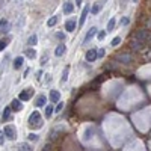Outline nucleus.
Instances as JSON below:
<instances>
[{
    "label": "nucleus",
    "mask_w": 151,
    "mask_h": 151,
    "mask_svg": "<svg viewBox=\"0 0 151 151\" xmlns=\"http://www.w3.org/2000/svg\"><path fill=\"white\" fill-rule=\"evenodd\" d=\"M9 44V38H5V39H0V51L6 49V45Z\"/></svg>",
    "instance_id": "nucleus-20"
},
{
    "label": "nucleus",
    "mask_w": 151,
    "mask_h": 151,
    "mask_svg": "<svg viewBox=\"0 0 151 151\" xmlns=\"http://www.w3.org/2000/svg\"><path fill=\"white\" fill-rule=\"evenodd\" d=\"M24 53H26V56H27L29 59H35V57H36V51H35L33 49H26Z\"/></svg>",
    "instance_id": "nucleus-17"
},
{
    "label": "nucleus",
    "mask_w": 151,
    "mask_h": 151,
    "mask_svg": "<svg viewBox=\"0 0 151 151\" xmlns=\"http://www.w3.org/2000/svg\"><path fill=\"white\" fill-rule=\"evenodd\" d=\"M148 38H150V30L142 29L139 32H136V33L133 35L132 42H130V47H132V50H136V51L137 50H142L143 47H145Z\"/></svg>",
    "instance_id": "nucleus-1"
},
{
    "label": "nucleus",
    "mask_w": 151,
    "mask_h": 151,
    "mask_svg": "<svg viewBox=\"0 0 151 151\" xmlns=\"http://www.w3.org/2000/svg\"><path fill=\"white\" fill-rule=\"evenodd\" d=\"M68 73H70V67H65L64 73H62V79H61L62 82H67V79H68Z\"/></svg>",
    "instance_id": "nucleus-22"
},
{
    "label": "nucleus",
    "mask_w": 151,
    "mask_h": 151,
    "mask_svg": "<svg viewBox=\"0 0 151 151\" xmlns=\"http://www.w3.org/2000/svg\"><path fill=\"white\" fill-rule=\"evenodd\" d=\"M106 33H107V32H106V30H100V32H97V33H95V35H97V38H98V39H100V41H103V39H104V38H106Z\"/></svg>",
    "instance_id": "nucleus-23"
},
{
    "label": "nucleus",
    "mask_w": 151,
    "mask_h": 151,
    "mask_svg": "<svg viewBox=\"0 0 151 151\" xmlns=\"http://www.w3.org/2000/svg\"><path fill=\"white\" fill-rule=\"evenodd\" d=\"M41 77H42V71H38V73H36V79L39 80V79H41Z\"/></svg>",
    "instance_id": "nucleus-34"
},
{
    "label": "nucleus",
    "mask_w": 151,
    "mask_h": 151,
    "mask_svg": "<svg viewBox=\"0 0 151 151\" xmlns=\"http://www.w3.org/2000/svg\"><path fill=\"white\" fill-rule=\"evenodd\" d=\"M55 112V107L53 106H45V118H51V113Z\"/></svg>",
    "instance_id": "nucleus-19"
},
{
    "label": "nucleus",
    "mask_w": 151,
    "mask_h": 151,
    "mask_svg": "<svg viewBox=\"0 0 151 151\" xmlns=\"http://www.w3.org/2000/svg\"><path fill=\"white\" fill-rule=\"evenodd\" d=\"M118 61H122V62H130V61H132V57H130L128 55H120V56H118Z\"/></svg>",
    "instance_id": "nucleus-21"
},
{
    "label": "nucleus",
    "mask_w": 151,
    "mask_h": 151,
    "mask_svg": "<svg viewBox=\"0 0 151 151\" xmlns=\"http://www.w3.org/2000/svg\"><path fill=\"white\" fill-rule=\"evenodd\" d=\"M73 11H74V5L73 3H70V2L64 3V14H71Z\"/></svg>",
    "instance_id": "nucleus-15"
},
{
    "label": "nucleus",
    "mask_w": 151,
    "mask_h": 151,
    "mask_svg": "<svg viewBox=\"0 0 151 151\" xmlns=\"http://www.w3.org/2000/svg\"><path fill=\"white\" fill-rule=\"evenodd\" d=\"M121 44V38L120 36H115L113 39H112V42H110V45H112V47H116V45H120Z\"/></svg>",
    "instance_id": "nucleus-25"
},
{
    "label": "nucleus",
    "mask_w": 151,
    "mask_h": 151,
    "mask_svg": "<svg viewBox=\"0 0 151 151\" xmlns=\"http://www.w3.org/2000/svg\"><path fill=\"white\" fill-rule=\"evenodd\" d=\"M65 51H67V47H65V44H59L57 47H56V50H55V55H56L57 57H61V56H64Z\"/></svg>",
    "instance_id": "nucleus-12"
},
{
    "label": "nucleus",
    "mask_w": 151,
    "mask_h": 151,
    "mask_svg": "<svg viewBox=\"0 0 151 151\" xmlns=\"http://www.w3.org/2000/svg\"><path fill=\"white\" fill-rule=\"evenodd\" d=\"M56 23H57V17L55 15V17L49 18V21H47V26H49V27H51V26H55Z\"/></svg>",
    "instance_id": "nucleus-24"
},
{
    "label": "nucleus",
    "mask_w": 151,
    "mask_h": 151,
    "mask_svg": "<svg viewBox=\"0 0 151 151\" xmlns=\"http://www.w3.org/2000/svg\"><path fill=\"white\" fill-rule=\"evenodd\" d=\"M44 126V122L41 120V115H39V112H33L30 116H29V127L32 130H36V128H41Z\"/></svg>",
    "instance_id": "nucleus-2"
},
{
    "label": "nucleus",
    "mask_w": 151,
    "mask_h": 151,
    "mask_svg": "<svg viewBox=\"0 0 151 151\" xmlns=\"http://www.w3.org/2000/svg\"><path fill=\"white\" fill-rule=\"evenodd\" d=\"M32 95H33V89H24V91H21V92H20V95H18V98L21 101H27V100H30L32 98Z\"/></svg>",
    "instance_id": "nucleus-4"
},
{
    "label": "nucleus",
    "mask_w": 151,
    "mask_h": 151,
    "mask_svg": "<svg viewBox=\"0 0 151 151\" xmlns=\"http://www.w3.org/2000/svg\"><path fill=\"white\" fill-rule=\"evenodd\" d=\"M115 26H116V20H115V18H110L109 23H107V30H106V32H112V30L115 29Z\"/></svg>",
    "instance_id": "nucleus-18"
},
{
    "label": "nucleus",
    "mask_w": 151,
    "mask_h": 151,
    "mask_svg": "<svg viewBox=\"0 0 151 151\" xmlns=\"http://www.w3.org/2000/svg\"><path fill=\"white\" fill-rule=\"evenodd\" d=\"M128 23H130V20H128L127 17H122V18H121V24H122V26H127Z\"/></svg>",
    "instance_id": "nucleus-31"
},
{
    "label": "nucleus",
    "mask_w": 151,
    "mask_h": 151,
    "mask_svg": "<svg viewBox=\"0 0 151 151\" xmlns=\"http://www.w3.org/2000/svg\"><path fill=\"white\" fill-rule=\"evenodd\" d=\"M88 14H89V8L86 6V8H83V11H82V15H80V20H79V26H82L85 24V21H86V17H88Z\"/></svg>",
    "instance_id": "nucleus-11"
},
{
    "label": "nucleus",
    "mask_w": 151,
    "mask_h": 151,
    "mask_svg": "<svg viewBox=\"0 0 151 151\" xmlns=\"http://www.w3.org/2000/svg\"><path fill=\"white\" fill-rule=\"evenodd\" d=\"M3 133H5V136L8 137V139L14 141L15 137H17V128H15L14 126H6V127L3 128Z\"/></svg>",
    "instance_id": "nucleus-3"
},
{
    "label": "nucleus",
    "mask_w": 151,
    "mask_h": 151,
    "mask_svg": "<svg viewBox=\"0 0 151 151\" xmlns=\"http://www.w3.org/2000/svg\"><path fill=\"white\" fill-rule=\"evenodd\" d=\"M103 8V5H101V2H97L94 6H92V8H91L89 9V12H91V14H92V15H97L98 14V12H100V9Z\"/></svg>",
    "instance_id": "nucleus-14"
},
{
    "label": "nucleus",
    "mask_w": 151,
    "mask_h": 151,
    "mask_svg": "<svg viewBox=\"0 0 151 151\" xmlns=\"http://www.w3.org/2000/svg\"><path fill=\"white\" fill-rule=\"evenodd\" d=\"M11 113H12L11 106H6V107H5V110H3V115H2V121H3V122L9 121V120H11Z\"/></svg>",
    "instance_id": "nucleus-9"
},
{
    "label": "nucleus",
    "mask_w": 151,
    "mask_h": 151,
    "mask_svg": "<svg viewBox=\"0 0 151 151\" xmlns=\"http://www.w3.org/2000/svg\"><path fill=\"white\" fill-rule=\"evenodd\" d=\"M17 148L18 150H32V147L29 145V143H18Z\"/></svg>",
    "instance_id": "nucleus-27"
},
{
    "label": "nucleus",
    "mask_w": 151,
    "mask_h": 151,
    "mask_svg": "<svg viewBox=\"0 0 151 151\" xmlns=\"http://www.w3.org/2000/svg\"><path fill=\"white\" fill-rule=\"evenodd\" d=\"M76 5H77V6H80V5H82V0H76Z\"/></svg>",
    "instance_id": "nucleus-35"
},
{
    "label": "nucleus",
    "mask_w": 151,
    "mask_h": 151,
    "mask_svg": "<svg viewBox=\"0 0 151 151\" xmlns=\"http://www.w3.org/2000/svg\"><path fill=\"white\" fill-rule=\"evenodd\" d=\"M5 141H6V136H5V133H3V132H0V145H3V143H5Z\"/></svg>",
    "instance_id": "nucleus-30"
},
{
    "label": "nucleus",
    "mask_w": 151,
    "mask_h": 151,
    "mask_svg": "<svg viewBox=\"0 0 151 151\" xmlns=\"http://www.w3.org/2000/svg\"><path fill=\"white\" fill-rule=\"evenodd\" d=\"M23 62H24V57H23V56L15 57V61H14V68H15V70H20V68L23 67Z\"/></svg>",
    "instance_id": "nucleus-16"
},
{
    "label": "nucleus",
    "mask_w": 151,
    "mask_h": 151,
    "mask_svg": "<svg viewBox=\"0 0 151 151\" xmlns=\"http://www.w3.org/2000/svg\"><path fill=\"white\" fill-rule=\"evenodd\" d=\"M56 36H57V38H61V39H65V35L62 33V32H59V33H56Z\"/></svg>",
    "instance_id": "nucleus-33"
},
{
    "label": "nucleus",
    "mask_w": 151,
    "mask_h": 151,
    "mask_svg": "<svg viewBox=\"0 0 151 151\" xmlns=\"http://www.w3.org/2000/svg\"><path fill=\"white\" fill-rule=\"evenodd\" d=\"M104 55H106V50H104V49H100V50H97V59H98V57H103Z\"/></svg>",
    "instance_id": "nucleus-29"
},
{
    "label": "nucleus",
    "mask_w": 151,
    "mask_h": 151,
    "mask_svg": "<svg viewBox=\"0 0 151 151\" xmlns=\"http://www.w3.org/2000/svg\"><path fill=\"white\" fill-rule=\"evenodd\" d=\"M85 57H86V61L88 62H95L97 61V50H88L86 51V55H85Z\"/></svg>",
    "instance_id": "nucleus-7"
},
{
    "label": "nucleus",
    "mask_w": 151,
    "mask_h": 151,
    "mask_svg": "<svg viewBox=\"0 0 151 151\" xmlns=\"http://www.w3.org/2000/svg\"><path fill=\"white\" fill-rule=\"evenodd\" d=\"M64 106H65V104H64L61 100H59V101H57V106H56V109H55V112H61V110L64 109Z\"/></svg>",
    "instance_id": "nucleus-28"
},
{
    "label": "nucleus",
    "mask_w": 151,
    "mask_h": 151,
    "mask_svg": "<svg viewBox=\"0 0 151 151\" xmlns=\"http://www.w3.org/2000/svg\"><path fill=\"white\" fill-rule=\"evenodd\" d=\"M30 45H36V42H38V36L36 35H32L30 38H29V41H27Z\"/></svg>",
    "instance_id": "nucleus-26"
},
{
    "label": "nucleus",
    "mask_w": 151,
    "mask_h": 151,
    "mask_svg": "<svg viewBox=\"0 0 151 151\" xmlns=\"http://www.w3.org/2000/svg\"><path fill=\"white\" fill-rule=\"evenodd\" d=\"M11 109L14 110V112H20V110H23V103L20 98H15V100H12L11 103Z\"/></svg>",
    "instance_id": "nucleus-5"
},
{
    "label": "nucleus",
    "mask_w": 151,
    "mask_h": 151,
    "mask_svg": "<svg viewBox=\"0 0 151 151\" xmlns=\"http://www.w3.org/2000/svg\"><path fill=\"white\" fill-rule=\"evenodd\" d=\"M45 103H47V97H45V95H38L36 97V100H35V106L36 107H44L45 106Z\"/></svg>",
    "instance_id": "nucleus-8"
},
{
    "label": "nucleus",
    "mask_w": 151,
    "mask_h": 151,
    "mask_svg": "<svg viewBox=\"0 0 151 151\" xmlns=\"http://www.w3.org/2000/svg\"><path fill=\"white\" fill-rule=\"evenodd\" d=\"M133 2H135V3H136V2H137V0H133Z\"/></svg>",
    "instance_id": "nucleus-36"
},
{
    "label": "nucleus",
    "mask_w": 151,
    "mask_h": 151,
    "mask_svg": "<svg viewBox=\"0 0 151 151\" xmlns=\"http://www.w3.org/2000/svg\"><path fill=\"white\" fill-rule=\"evenodd\" d=\"M76 27H77V23H76L74 18H71V20H68V21L65 23V30L67 32H74Z\"/></svg>",
    "instance_id": "nucleus-6"
},
{
    "label": "nucleus",
    "mask_w": 151,
    "mask_h": 151,
    "mask_svg": "<svg viewBox=\"0 0 151 151\" xmlns=\"http://www.w3.org/2000/svg\"><path fill=\"white\" fill-rule=\"evenodd\" d=\"M29 139H30V141H36L38 136H36L35 133H30V135H29Z\"/></svg>",
    "instance_id": "nucleus-32"
},
{
    "label": "nucleus",
    "mask_w": 151,
    "mask_h": 151,
    "mask_svg": "<svg viewBox=\"0 0 151 151\" xmlns=\"http://www.w3.org/2000/svg\"><path fill=\"white\" fill-rule=\"evenodd\" d=\"M97 33V27H91L89 29V32L86 33V36H85V41H83V44H86L88 41H91V39L94 38V35Z\"/></svg>",
    "instance_id": "nucleus-13"
},
{
    "label": "nucleus",
    "mask_w": 151,
    "mask_h": 151,
    "mask_svg": "<svg viewBox=\"0 0 151 151\" xmlns=\"http://www.w3.org/2000/svg\"><path fill=\"white\" fill-rule=\"evenodd\" d=\"M49 97H50V101L51 103H57L59 100H61V92L53 89V91H50V95Z\"/></svg>",
    "instance_id": "nucleus-10"
}]
</instances>
